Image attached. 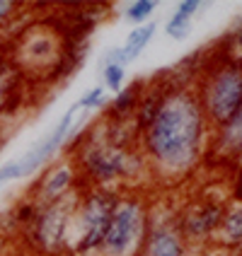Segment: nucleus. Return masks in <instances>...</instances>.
Wrapping results in <instances>:
<instances>
[{"label": "nucleus", "mask_w": 242, "mask_h": 256, "mask_svg": "<svg viewBox=\"0 0 242 256\" xmlns=\"http://www.w3.org/2000/svg\"><path fill=\"white\" fill-rule=\"evenodd\" d=\"M201 140V112L189 94H172L162 102L150 124L148 145L172 170H184L194 162Z\"/></svg>", "instance_id": "nucleus-1"}, {"label": "nucleus", "mask_w": 242, "mask_h": 256, "mask_svg": "<svg viewBox=\"0 0 242 256\" xmlns=\"http://www.w3.org/2000/svg\"><path fill=\"white\" fill-rule=\"evenodd\" d=\"M242 104V70L225 68L208 87V109L215 121L228 124Z\"/></svg>", "instance_id": "nucleus-2"}, {"label": "nucleus", "mask_w": 242, "mask_h": 256, "mask_svg": "<svg viewBox=\"0 0 242 256\" xmlns=\"http://www.w3.org/2000/svg\"><path fill=\"white\" fill-rule=\"evenodd\" d=\"M138 232H141V208L136 203H126L112 215L102 244L112 256H119L126 249H131Z\"/></svg>", "instance_id": "nucleus-3"}, {"label": "nucleus", "mask_w": 242, "mask_h": 256, "mask_svg": "<svg viewBox=\"0 0 242 256\" xmlns=\"http://www.w3.org/2000/svg\"><path fill=\"white\" fill-rule=\"evenodd\" d=\"M80 109H83V106H80V102H75L71 109H68V114L61 118V124L54 128V133H51L49 138H44L42 142H37V145H34V148H32V150H29L22 160H17L20 176H27V174H32V172L37 170L39 164H44L49 157L56 152V148L63 142V138L68 136V130H71V126H73V118H75V114H78Z\"/></svg>", "instance_id": "nucleus-4"}, {"label": "nucleus", "mask_w": 242, "mask_h": 256, "mask_svg": "<svg viewBox=\"0 0 242 256\" xmlns=\"http://www.w3.org/2000/svg\"><path fill=\"white\" fill-rule=\"evenodd\" d=\"M114 215V198L112 196H92L85 208V234L80 240V252L95 249L97 244H102L104 232L109 228V220Z\"/></svg>", "instance_id": "nucleus-5"}, {"label": "nucleus", "mask_w": 242, "mask_h": 256, "mask_svg": "<svg viewBox=\"0 0 242 256\" xmlns=\"http://www.w3.org/2000/svg\"><path fill=\"white\" fill-rule=\"evenodd\" d=\"M87 164L100 179H114V176L126 174L131 170L128 155L116 150V148H97V150H92L90 157H87Z\"/></svg>", "instance_id": "nucleus-6"}, {"label": "nucleus", "mask_w": 242, "mask_h": 256, "mask_svg": "<svg viewBox=\"0 0 242 256\" xmlns=\"http://www.w3.org/2000/svg\"><path fill=\"white\" fill-rule=\"evenodd\" d=\"M153 34H155V24H145V27L133 29V32L128 34V39L124 46H119V48H114V51L107 54L104 63H116V66L124 68L126 63H131V60L148 46V42L153 39Z\"/></svg>", "instance_id": "nucleus-7"}, {"label": "nucleus", "mask_w": 242, "mask_h": 256, "mask_svg": "<svg viewBox=\"0 0 242 256\" xmlns=\"http://www.w3.org/2000/svg\"><path fill=\"white\" fill-rule=\"evenodd\" d=\"M71 213V203H56L49 208V213L42 218V225H39V240L46 246H56L63 237V230H66V220Z\"/></svg>", "instance_id": "nucleus-8"}, {"label": "nucleus", "mask_w": 242, "mask_h": 256, "mask_svg": "<svg viewBox=\"0 0 242 256\" xmlns=\"http://www.w3.org/2000/svg\"><path fill=\"white\" fill-rule=\"evenodd\" d=\"M199 8H201V2H196V0L182 2L179 10H177V14L172 17L170 24H167V34L174 36V39H184L186 34H189V17L196 12Z\"/></svg>", "instance_id": "nucleus-9"}, {"label": "nucleus", "mask_w": 242, "mask_h": 256, "mask_svg": "<svg viewBox=\"0 0 242 256\" xmlns=\"http://www.w3.org/2000/svg\"><path fill=\"white\" fill-rule=\"evenodd\" d=\"M150 256H182V244L172 232L160 230L150 240Z\"/></svg>", "instance_id": "nucleus-10"}, {"label": "nucleus", "mask_w": 242, "mask_h": 256, "mask_svg": "<svg viewBox=\"0 0 242 256\" xmlns=\"http://www.w3.org/2000/svg\"><path fill=\"white\" fill-rule=\"evenodd\" d=\"M223 140L230 148H242V104H240V109L235 112V116L228 121L225 133H223Z\"/></svg>", "instance_id": "nucleus-11"}, {"label": "nucleus", "mask_w": 242, "mask_h": 256, "mask_svg": "<svg viewBox=\"0 0 242 256\" xmlns=\"http://www.w3.org/2000/svg\"><path fill=\"white\" fill-rule=\"evenodd\" d=\"M215 222H218V210H215V208L203 210V213L194 215V218L189 220V232H191V234H203V232H208V230L213 228Z\"/></svg>", "instance_id": "nucleus-12"}, {"label": "nucleus", "mask_w": 242, "mask_h": 256, "mask_svg": "<svg viewBox=\"0 0 242 256\" xmlns=\"http://www.w3.org/2000/svg\"><path fill=\"white\" fill-rule=\"evenodd\" d=\"M68 184H71V170H58L56 174L49 179L46 194H49V196H56V194H61L63 188H68Z\"/></svg>", "instance_id": "nucleus-13"}, {"label": "nucleus", "mask_w": 242, "mask_h": 256, "mask_svg": "<svg viewBox=\"0 0 242 256\" xmlns=\"http://www.w3.org/2000/svg\"><path fill=\"white\" fill-rule=\"evenodd\" d=\"M153 10H155V2H153V0H141V2H133V5L128 8L126 17L133 20V22H143Z\"/></svg>", "instance_id": "nucleus-14"}, {"label": "nucleus", "mask_w": 242, "mask_h": 256, "mask_svg": "<svg viewBox=\"0 0 242 256\" xmlns=\"http://www.w3.org/2000/svg\"><path fill=\"white\" fill-rule=\"evenodd\" d=\"M104 80H107L109 90H119L124 82V68L116 63H104Z\"/></svg>", "instance_id": "nucleus-15"}, {"label": "nucleus", "mask_w": 242, "mask_h": 256, "mask_svg": "<svg viewBox=\"0 0 242 256\" xmlns=\"http://www.w3.org/2000/svg\"><path fill=\"white\" fill-rule=\"evenodd\" d=\"M225 232H228L232 240H240L242 237V210H232L225 220Z\"/></svg>", "instance_id": "nucleus-16"}, {"label": "nucleus", "mask_w": 242, "mask_h": 256, "mask_svg": "<svg viewBox=\"0 0 242 256\" xmlns=\"http://www.w3.org/2000/svg\"><path fill=\"white\" fill-rule=\"evenodd\" d=\"M15 179H20L17 160H13V162H8V164H3V167H0V188L8 184V182H15Z\"/></svg>", "instance_id": "nucleus-17"}, {"label": "nucleus", "mask_w": 242, "mask_h": 256, "mask_svg": "<svg viewBox=\"0 0 242 256\" xmlns=\"http://www.w3.org/2000/svg\"><path fill=\"white\" fill-rule=\"evenodd\" d=\"M102 97H104V90H102V87H95L90 94H85V97L80 100V106H83V109H92V106L102 104Z\"/></svg>", "instance_id": "nucleus-18"}, {"label": "nucleus", "mask_w": 242, "mask_h": 256, "mask_svg": "<svg viewBox=\"0 0 242 256\" xmlns=\"http://www.w3.org/2000/svg\"><path fill=\"white\" fill-rule=\"evenodd\" d=\"M46 51H49V44L46 42H37L32 46V54H46Z\"/></svg>", "instance_id": "nucleus-19"}, {"label": "nucleus", "mask_w": 242, "mask_h": 256, "mask_svg": "<svg viewBox=\"0 0 242 256\" xmlns=\"http://www.w3.org/2000/svg\"><path fill=\"white\" fill-rule=\"evenodd\" d=\"M5 94H8V78H0V106L5 102Z\"/></svg>", "instance_id": "nucleus-20"}, {"label": "nucleus", "mask_w": 242, "mask_h": 256, "mask_svg": "<svg viewBox=\"0 0 242 256\" xmlns=\"http://www.w3.org/2000/svg\"><path fill=\"white\" fill-rule=\"evenodd\" d=\"M10 8H13L10 2H5V0H0V17H3V14H8V12H10Z\"/></svg>", "instance_id": "nucleus-21"}, {"label": "nucleus", "mask_w": 242, "mask_h": 256, "mask_svg": "<svg viewBox=\"0 0 242 256\" xmlns=\"http://www.w3.org/2000/svg\"><path fill=\"white\" fill-rule=\"evenodd\" d=\"M240 44H242V32H240Z\"/></svg>", "instance_id": "nucleus-22"}]
</instances>
